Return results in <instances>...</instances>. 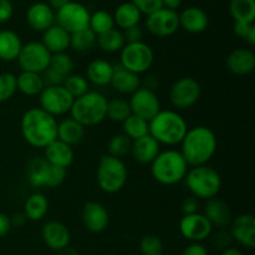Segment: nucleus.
Masks as SVG:
<instances>
[{
	"label": "nucleus",
	"instance_id": "nucleus-58",
	"mask_svg": "<svg viewBox=\"0 0 255 255\" xmlns=\"http://www.w3.org/2000/svg\"><path fill=\"white\" fill-rule=\"evenodd\" d=\"M244 40L248 42L249 46H255V25L251 27V30H249V32L247 34V36L244 37Z\"/></svg>",
	"mask_w": 255,
	"mask_h": 255
},
{
	"label": "nucleus",
	"instance_id": "nucleus-7",
	"mask_svg": "<svg viewBox=\"0 0 255 255\" xmlns=\"http://www.w3.org/2000/svg\"><path fill=\"white\" fill-rule=\"evenodd\" d=\"M127 167L124 159L110 154H104L100 158L96 169V182L99 188L107 194L119 193L127 183Z\"/></svg>",
	"mask_w": 255,
	"mask_h": 255
},
{
	"label": "nucleus",
	"instance_id": "nucleus-29",
	"mask_svg": "<svg viewBox=\"0 0 255 255\" xmlns=\"http://www.w3.org/2000/svg\"><path fill=\"white\" fill-rule=\"evenodd\" d=\"M85 128L71 117H65L57 122V139L71 147L79 144L85 137Z\"/></svg>",
	"mask_w": 255,
	"mask_h": 255
},
{
	"label": "nucleus",
	"instance_id": "nucleus-25",
	"mask_svg": "<svg viewBox=\"0 0 255 255\" xmlns=\"http://www.w3.org/2000/svg\"><path fill=\"white\" fill-rule=\"evenodd\" d=\"M159 152H161V144L151 134L132 141V157L138 163L151 164L153 159L158 156Z\"/></svg>",
	"mask_w": 255,
	"mask_h": 255
},
{
	"label": "nucleus",
	"instance_id": "nucleus-55",
	"mask_svg": "<svg viewBox=\"0 0 255 255\" xmlns=\"http://www.w3.org/2000/svg\"><path fill=\"white\" fill-rule=\"evenodd\" d=\"M10 222H11V227H15V228H22V227L26 224L27 218L22 212H17V213H14L10 217Z\"/></svg>",
	"mask_w": 255,
	"mask_h": 255
},
{
	"label": "nucleus",
	"instance_id": "nucleus-15",
	"mask_svg": "<svg viewBox=\"0 0 255 255\" xmlns=\"http://www.w3.org/2000/svg\"><path fill=\"white\" fill-rule=\"evenodd\" d=\"M179 232L182 237L192 243H202L213 233V227L202 213L182 217L179 222Z\"/></svg>",
	"mask_w": 255,
	"mask_h": 255
},
{
	"label": "nucleus",
	"instance_id": "nucleus-11",
	"mask_svg": "<svg viewBox=\"0 0 255 255\" xmlns=\"http://www.w3.org/2000/svg\"><path fill=\"white\" fill-rule=\"evenodd\" d=\"M74 97L66 91L64 86H45L41 94L39 95L40 109L52 117H61L70 114Z\"/></svg>",
	"mask_w": 255,
	"mask_h": 255
},
{
	"label": "nucleus",
	"instance_id": "nucleus-60",
	"mask_svg": "<svg viewBox=\"0 0 255 255\" xmlns=\"http://www.w3.org/2000/svg\"><path fill=\"white\" fill-rule=\"evenodd\" d=\"M221 255H243L241 251H239L238 248H233V247H229V248L224 249L223 252H222Z\"/></svg>",
	"mask_w": 255,
	"mask_h": 255
},
{
	"label": "nucleus",
	"instance_id": "nucleus-37",
	"mask_svg": "<svg viewBox=\"0 0 255 255\" xmlns=\"http://www.w3.org/2000/svg\"><path fill=\"white\" fill-rule=\"evenodd\" d=\"M114 16H112L111 12H109L107 10H96V11L92 12L91 16H90L89 29L92 30L96 36L97 35H101L104 34V32L109 31V30L114 29Z\"/></svg>",
	"mask_w": 255,
	"mask_h": 255
},
{
	"label": "nucleus",
	"instance_id": "nucleus-57",
	"mask_svg": "<svg viewBox=\"0 0 255 255\" xmlns=\"http://www.w3.org/2000/svg\"><path fill=\"white\" fill-rule=\"evenodd\" d=\"M47 4L50 5V6L52 7V9L54 10H59V9H61L62 6H64V5H66L67 2L69 1H71V0H47Z\"/></svg>",
	"mask_w": 255,
	"mask_h": 255
},
{
	"label": "nucleus",
	"instance_id": "nucleus-46",
	"mask_svg": "<svg viewBox=\"0 0 255 255\" xmlns=\"http://www.w3.org/2000/svg\"><path fill=\"white\" fill-rule=\"evenodd\" d=\"M131 2L146 16L163 7L162 0H131Z\"/></svg>",
	"mask_w": 255,
	"mask_h": 255
},
{
	"label": "nucleus",
	"instance_id": "nucleus-23",
	"mask_svg": "<svg viewBox=\"0 0 255 255\" xmlns=\"http://www.w3.org/2000/svg\"><path fill=\"white\" fill-rule=\"evenodd\" d=\"M110 85L115 91L122 95H132L142 86L139 75L128 71L120 64L114 65V75Z\"/></svg>",
	"mask_w": 255,
	"mask_h": 255
},
{
	"label": "nucleus",
	"instance_id": "nucleus-24",
	"mask_svg": "<svg viewBox=\"0 0 255 255\" xmlns=\"http://www.w3.org/2000/svg\"><path fill=\"white\" fill-rule=\"evenodd\" d=\"M44 149V158L46 159L50 166L61 167V168L67 169L74 162L75 153L72 147L59 141V139H55L52 143H50Z\"/></svg>",
	"mask_w": 255,
	"mask_h": 255
},
{
	"label": "nucleus",
	"instance_id": "nucleus-35",
	"mask_svg": "<svg viewBox=\"0 0 255 255\" xmlns=\"http://www.w3.org/2000/svg\"><path fill=\"white\" fill-rule=\"evenodd\" d=\"M96 45L102 51L114 54V52L121 51L126 42H125V37L121 30L114 27V29L104 32V34L97 35Z\"/></svg>",
	"mask_w": 255,
	"mask_h": 255
},
{
	"label": "nucleus",
	"instance_id": "nucleus-40",
	"mask_svg": "<svg viewBox=\"0 0 255 255\" xmlns=\"http://www.w3.org/2000/svg\"><path fill=\"white\" fill-rule=\"evenodd\" d=\"M132 148V139H129L126 134L117 133L111 137L109 141V146H107V151H109L110 156L116 157V158L122 159L126 157L127 154L131 153Z\"/></svg>",
	"mask_w": 255,
	"mask_h": 255
},
{
	"label": "nucleus",
	"instance_id": "nucleus-59",
	"mask_svg": "<svg viewBox=\"0 0 255 255\" xmlns=\"http://www.w3.org/2000/svg\"><path fill=\"white\" fill-rule=\"evenodd\" d=\"M55 255H80L79 252L75 248H71V247H66V248L61 249V251H57Z\"/></svg>",
	"mask_w": 255,
	"mask_h": 255
},
{
	"label": "nucleus",
	"instance_id": "nucleus-14",
	"mask_svg": "<svg viewBox=\"0 0 255 255\" xmlns=\"http://www.w3.org/2000/svg\"><path fill=\"white\" fill-rule=\"evenodd\" d=\"M146 29L149 34L157 37H168L176 34L179 29L178 12L161 7L146 16Z\"/></svg>",
	"mask_w": 255,
	"mask_h": 255
},
{
	"label": "nucleus",
	"instance_id": "nucleus-22",
	"mask_svg": "<svg viewBox=\"0 0 255 255\" xmlns=\"http://www.w3.org/2000/svg\"><path fill=\"white\" fill-rule=\"evenodd\" d=\"M203 216L208 219L213 228L217 227L219 229H226L233 221L232 211L228 204L217 197L206 201Z\"/></svg>",
	"mask_w": 255,
	"mask_h": 255
},
{
	"label": "nucleus",
	"instance_id": "nucleus-54",
	"mask_svg": "<svg viewBox=\"0 0 255 255\" xmlns=\"http://www.w3.org/2000/svg\"><path fill=\"white\" fill-rule=\"evenodd\" d=\"M253 25L254 24H248V22L236 21V22H234V26H233L234 34H236L238 37H242V39H244Z\"/></svg>",
	"mask_w": 255,
	"mask_h": 255
},
{
	"label": "nucleus",
	"instance_id": "nucleus-33",
	"mask_svg": "<svg viewBox=\"0 0 255 255\" xmlns=\"http://www.w3.org/2000/svg\"><path fill=\"white\" fill-rule=\"evenodd\" d=\"M17 91L29 97L39 96L42 90L45 89L44 79L40 74L35 72L21 71L16 76Z\"/></svg>",
	"mask_w": 255,
	"mask_h": 255
},
{
	"label": "nucleus",
	"instance_id": "nucleus-18",
	"mask_svg": "<svg viewBox=\"0 0 255 255\" xmlns=\"http://www.w3.org/2000/svg\"><path fill=\"white\" fill-rule=\"evenodd\" d=\"M41 238L47 248L57 252L70 246L71 233L64 223L57 221H49L41 229Z\"/></svg>",
	"mask_w": 255,
	"mask_h": 255
},
{
	"label": "nucleus",
	"instance_id": "nucleus-36",
	"mask_svg": "<svg viewBox=\"0 0 255 255\" xmlns=\"http://www.w3.org/2000/svg\"><path fill=\"white\" fill-rule=\"evenodd\" d=\"M122 133L126 134L132 141L141 138L143 136H147L149 133L148 122L134 116V115H129L122 122Z\"/></svg>",
	"mask_w": 255,
	"mask_h": 255
},
{
	"label": "nucleus",
	"instance_id": "nucleus-13",
	"mask_svg": "<svg viewBox=\"0 0 255 255\" xmlns=\"http://www.w3.org/2000/svg\"><path fill=\"white\" fill-rule=\"evenodd\" d=\"M129 107L134 116L149 122L162 110L161 101L156 91L141 86L129 97Z\"/></svg>",
	"mask_w": 255,
	"mask_h": 255
},
{
	"label": "nucleus",
	"instance_id": "nucleus-2",
	"mask_svg": "<svg viewBox=\"0 0 255 255\" xmlns=\"http://www.w3.org/2000/svg\"><path fill=\"white\" fill-rule=\"evenodd\" d=\"M181 153L188 167L204 166L216 154L217 136L207 126H196L188 128L183 141L181 142Z\"/></svg>",
	"mask_w": 255,
	"mask_h": 255
},
{
	"label": "nucleus",
	"instance_id": "nucleus-1",
	"mask_svg": "<svg viewBox=\"0 0 255 255\" xmlns=\"http://www.w3.org/2000/svg\"><path fill=\"white\" fill-rule=\"evenodd\" d=\"M22 138L34 148H46L57 139V121L40 107L26 110L20 122Z\"/></svg>",
	"mask_w": 255,
	"mask_h": 255
},
{
	"label": "nucleus",
	"instance_id": "nucleus-21",
	"mask_svg": "<svg viewBox=\"0 0 255 255\" xmlns=\"http://www.w3.org/2000/svg\"><path fill=\"white\" fill-rule=\"evenodd\" d=\"M179 27L189 34H201L209 25L208 14L202 7L188 6L178 14Z\"/></svg>",
	"mask_w": 255,
	"mask_h": 255
},
{
	"label": "nucleus",
	"instance_id": "nucleus-20",
	"mask_svg": "<svg viewBox=\"0 0 255 255\" xmlns=\"http://www.w3.org/2000/svg\"><path fill=\"white\" fill-rule=\"evenodd\" d=\"M226 65L229 72L233 75L247 76L252 74L255 69V54L253 50L239 47L229 52L226 59Z\"/></svg>",
	"mask_w": 255,
	"mask_h": 255
},
{
	"label": "nucleus",
	"instance_id": "nucleus-56",
	"mask_svg": "<svg viewBox=\"0 0 255 255\" xmlns=\"http://www.w3.org/2000/svg\"><path fill=\"white\" fill-rule=\"evenodd\" d=\"M182 1L183 0H162V4H163V7H166V9L174 10L176 11L182 5Z\"/></svg>",
	"mask_w": 255,
	"mask_h": 255
},
{
	"label": "nucleus",
	"instance_id": "nucleus-31",
	"mask_svg": "<svg viewBox=\"0 0 255 255\" xmlns=\"http://www.w3.org/2000/svg\"><path fill=\"white\" fill-rule=\"evenodd\" d=\"M112 16H114L115 25L119 29L126 30L128 27L138 25L141 21L142 14L131 1H126L116 7Z\"/></svg>",
	"mask_w": 255,
	"mask_h": 255
},
{
	"label": "nucleus",
	"instance_id": "nucleus-19",
	"mask_svg": "<svg viewBox=\"0 0 255 255\" xmlns=\"http://www.w3.org/2000/svg\"><path fill=\"white\" fill-rule=\"evenodd\" d=\"M26 22L34 31L44 32L55 24V10L46 2H34L26 11Z\"/></svg>",
	"mask_w": 255,
	"mask_h": 255
},
{
	"label": "nucleus",
	"instance_id": "nucleus-9",
	"mask_svg": "<svg viewBox=\"0 0 255 255\" xmlns=\"http://www.w3.org/2000/svg\"><path fill=\"white\" fill-rule=\"evenodd\" d=\"M202 86L196 79L184 76L172 84L168 99L176 111H186L192 109L201 100Z\"/></svg>",
	"mask_w": 255,
	"mask_h": 255
},
{
	"label": "nucleus",
	"instance_id": "nucleus-51",
	"mask_svg": "<svg viewBox=\"0 0 255 255\" xmlns=\"http://www.w3.org/2000/svg\"><path fill=\"white\" fill-rule=\"evenodd\" d=\"M14 15V5L10 0H0V24L9 21Z\"/></svg>",
	"mask_w": 255,
	"mask_h": 255
},
{
	"label": "nucleus",
	"instance_id": "nucleus-43",
	"mask_svg": "<svg viewBox=\"0 0 255 255\" xmlns=\"http://www.w3.org/2000/svg\"><path fill=\"white\" fill-rule=\"evenodd\" d=\"M16 76L11 72L0 74V104L6 102L16 94Z\"/></svg>",
	"mask_w": 255,
	"mask_h": 255
},
{
	"label": "nucleus",
	"instance_id": "nucleus-3",
	"mask_svg": "<svg viewBox=\"0 0 255 255\" xmlns=\"http://www.w3.org/2000/svg\"><path fill=\"white\" fill-rule=\"evenodd\" d=\"M149 133L159 144L174 147L181 144L188 131L186 119L176 110H161L148 122Z\"/></svg>",
	"mask_w": 255,
	"mask_h": 255
},
{
	"label": "nucleus",
	"instance_id": "nucleus-26",
	"mask_svg": "<svg viewBox=\"0 0 255 255\" xmlns=\"http://www.w3.org/2000/svg\"><path fill=\"white\" fill-rule=\"evenodd\" d=\"M70 35L71 34H69L61 26L54 24L42 32L41 42L51 55L66 52V50L70 47Z\"/></svg>",
	"mask_w": 255,
	"mask_h": 255
},
{
	"label": "nucleus",
	"instance_id": "nucleus-45",
	"mask_svg": "<svg viewBox=\"0 0 255 255\" xmlns=\"http://www.w3.org/2000/svg\"><path fill=\"white\" fill-rule=\"evenodd\" d=\"M66 169L61 168V167H55L50 166V172H49V179H47L46 188H57V187L61 186L62 183L66 179Z\"/></svg>",
	"mask_w": 255,
	"mask_h": 255
},
{
	"label": "nucleus",
	"instance_id": "nucleus-41",
	"mask_svg": "<svg viewBox=\"0 0 255 255\" xmlns=\"http://www.w3.org/2000/svg\"><path fill=\"white\" fill-rule=\"evenodd\" d=\"M62 86L66 89V91L71 95L74 99L82 96L86 92L90 91V82L87 81L86 77L84 75L79 74H71L65 79L64 85Z\"/></svg>",
	"mask_w": 255,
	"mask_h": 255
},
{
	"label": "nucleus",
	"instance_id": "nucleus-38",
	"mask_svg": "<svg viewBox=\"0 0 255 255\" xmlns=\"http://www.w3.org/2000/svg\"><path fill=\"white\" fill-rule=\"evenodd\" d=\"M97 36L90 29L81 30L70 35V47L76 52L90 51L96 45Z\"/></svg>",
	"mask_w": 255,
	"mask_h": 255
},
{
	"label": "nucleus",
	"instance_id": "nucleus-12",
	"mask_svg": "<svg viewBox=\"0 0 255 255\" xmlns=\"http://www.w3.org/2000/svg\"><path fill=\"white\" fill-rule=\"evenodd\" d=\"M50 60L51 54L41 41H30L22 45L16 61L21 71L41 75L49 67Z\"/></svg>",
	"mask_w": 255,
	"mask_h": 255
},
{
	"label": "nucleus",
	"instance_id": "nucleus-17",
	"mask_svg": "<svg viewBox=\"0 0 255 255\" xmlns=\"http://www.w3.org/2000/svg\"><path fill=\"white\" fill-rule=\"evenodd\" d=\"M233 241L242 247L253 249L255 247V218L253 214H241L231 223Z\"/></svg>",
	"mask_w": 255,
	"mask_h": 255
},
{
	"label": "nucleus",
	"instance_id": "nucleus-52",
	"mask_svg": "<svg viewBox=\"0 0 255 255\" xmlns=\"http://www.w3.org/2000/svg\"><path fill=\"white\" fill-rule=\"evenodd\" d=\"M181 255H208V251L202 243H192L184 248Z\"/></svg>",
	"mask_w": 255,
	"mask_h": 255
},
{
	"label": "nucleus",
	"instance_id": "nucleus-6",
	"mask_svg": "<svg viewBox=\"0 0 255 255\" xmlns=\"http://www.w3.org/2000/svg\"><path fill=\"white\" fill-rule=\"evenodd\" d=\"M186 186L191 196L202 201L216 198L222 188V177L213 167H191L186 174Z\"/></svg>",
	"mask_w": 255,
	"mask_h": 255
},
{
	"label": "nucleus",
	"instance_id": "nucleus-39",
	"mask_svg": "<svg viewBox=\"0 0 255 255\" xmlns=\"http://www.w3.org/2000/svg\"><path fill=\"white\" fill-rule=\"evenodd\" d=\"M129 115H132V112L128 101L124 99H112L107 101L106 119L110 121L122 124Z\"/></svg>",
	"mask_w": 255,
	"mask_h": 255
},
{
	"label": "nucleus",
	"instance_id": "nucleus-50",
	"mask_svg": "<svg viewBox=\"0 0 255 255\" xmlns=\"http://www.w3.org/2000/svg\"><path fill=\"white\" fill-rule=\"evenodd\" d=\"M199 209V202L198 199L194 198L193 196L186 197V198L182 201L181 204V211L183 213V216H189V214L198 213Z\"/></svg>",
	"mask_w": 255,
	"mask_h": 255
},
{
	"label": "nucleus",
	"instance_id": "nucleus-16",
	"mask_svg": "<svg viewBox=\"0 0 255 255\" xmlns=\"http://www.w3.org/2000/svg\"><path fill=\"white\" fill-rule=\"evenodd\" d=\"M81 219L85 228L94 234L105 232L110 224L109 211L100 202H86L82 208Z\"/></svg>",
	"mask_w": 255,
	"mask_h": 255
},
{
	"label": "nucleus",
	"instance_id": "nucleus-47",
	"mask_svg": "<svg viewBox=\"0 0 255 255\" xmlns=\"http://www.w3.org/2000/svg\"><path fill=\"white\" fill-rule=\"evenodd\" d=\"M232 242H233V238H232L231 232L226 231V229H221L213 236V244L216 246V248L221 249V251L229 248Z\"/></svg>",
	"mask_w": 255,
	"mask_h": 255
},
{
	"label": "nucleus",
	"instance_id": "nucleus-10",
	"mask_svg": "<svg viewBox=\"0 0 255 255\" xmlns=\"http://www.w3.org/2000/svg\"><path fill=\"white\" fill-rule=\"evenodd\" d=\"M90 16L91 12L84 4L79 1H69L56 11L55 24L66 30L69 34H74L89 29Z\"/></svg>",
	"mask_w": 255,
	"mask_h": 255
},
{
	"label": "nucleus",
	"instance_id": "nucleus-5",
	"mask_svg": "<svg viewBox=\"0 0 255 255\" xmlns=\"http://www.w3.org/2000/svg\"><path fill=\"white\" fill-rule=\"evenodd\" d=\"M109 100L99 91H89L74 100L70 117L84 127L97 126L106 120Z\"/></svg>",
	"mask_w": 255,
	"mask_h": 255
},
{
	"label": "nucleus",
	"instance_id": "nucleus-4",
	"mask_svg": "<svg viewBox=\"0 0 255 255\" xmlns=\"http://www.w3.org/2000/svg\"><path fill=\"white\" fill-rule=\"evenodd\" d=\"M189 167L179 151H161L151 163V174L162 186H174L184 181Z\"/></svg>",
	"mask_w": 255,
	"mask_h": 255
},
{
	"label": "nucleus",
	"instance_id": "nucleus-28",
	"mask_svg": "<svg viewBox=\"0 0 255 255\" xmlns=\"http://www.w3.org/2000/svg\"><path fill=\"white\" fill-rule=\"evenodd\" d=\"M114 75V65L104 59L92 60L86 67L87 81L94 84L95 86L104 87L110 85Z\"/></svg>",
	"mask_w": 255,
	"mask_h": 255
},
{
	"label": "nucleus",
	"instance_id": "nucleus-32",
	"mask_svg": "<svg viewBox=\"0 0 255 255\" xmlns=\"http://www.w3.org/2000/svg\"><path fill=\"white\" fill-rule=\"evenodd\" d=\"M47 212H49V201L45 197V194L40 193V192H34L25 201L24 212L22 213L26 216L27 221H41V219L45 218Z\"/></svg>",
	"mask_w": 255,
	"mask_h": 255
},
{
	"label": "nucleus",
	"instance_id": "nucleus-8",
	"mask_svg": "<svg viewBox=\"0 0 255 255\" xmlns=\"http://www.w3.org/2000/svg\"><path fill=\"white\" fill-rule=\"evenodd\" d=\"M153 50L143 41L126 44L120 51V65L136 75L148 71L153 65Z\"/></svg>",
	"mask_w": 255,
	"mask_h": 255
},
{
	"label": "nucleus",
	"instance_id": "nucleus-34",
	"mask_svg": "<svg viewBox=\"0 0 255 255\" xmlns=\"http://www.w3.org/2000/svg\"><path fill=\"white\" fill-rule=\"evenodd\" d=\"M229 14L234 22L242 21L254 24L255 20V0H231Z\"/></svg>",
	"mask_w": 255,
	"mask_h": 255
},
{
	"label": "nucleus",
	"instance_id": "nucleus-30",
	"mask_svg": "<svg viewBox=\"0 0 255 255\" xmlns=\"http://www.w3.org/2000/svg\"><path fill=\"white\" fill-rule=\"evenodd\" d=\"M21 37L12 30H0V60L16 61L22 47Z\"/></svg>",
	"mask_w": 255,
	"mask_h": 255
},
{
	"label": "nucleus",
	"instance_id": "nucleus-53",
	"mask_svg": "<svg viewBox=\"0 0 255 255\" xmlns=\"http://www.w3.org/2000/svg\"><path fill=\"white\" fill-rule=\"evenodd\" d=\"M11 222L10 217L5 213H0V238L7 236L11 231Z\"/></svg>",
	"mask_w": 255,
	"mask_h": 255
},
{
	"label": "nucleus",
	"instance_id": "nucleus-48",
	"mask_svg": "<svg viewBox=\"0 0 255 255\" xmlns=\"http://www.w3.org/2000/svg\"><path fill=\"white\" fill-rule=\"evenodd\" d=\"M41 76L42 79H44L45 86H61V85H64L65 79H66V77L57 74L56 71H54V70L50 69V67H47V69L42 72Z\"/></svg>",
	"mask_w": 255,
	"mask_h": 255
},
{
	"label": "nucleus",
	"instance_id": "nucleus-42",
	"mask_svg": "<svg viewBox=\"0 0 255 255\" xmlns=\"http://www.w3.org/2000/svg\"><path fill=\"white\" fill-rule=\"evenodd\" d=\"M74 60L66 52H60V54H52L51 60H50L49 67L56 71L57 74L62 75L64 77H67L72 74L74 70Z\"/></svg>",
	"mask_w": 255,
	"mask_h": 255
},
{
	"label": "nucleus",
	"instance_id": "nucleus-44",
	"mask_svg": "<svg viewBox=\"0 0 255 255\" xmlns=\"http://www.w3.org/2000/svg\"><path fill=\"white\" fill-rule=\"evenodd\" d=\"M142 255H163V242L156 234H147L139 242Z\"/></svg>",
	"mask_w": 255,
	"mask_h": 255
},
{
	"label": "nucleus",
	"instance_id": "nucleus-49",
	"mask_svg": "<svg viewBox=\"0 0 255 255\" xmlns=\"http://www.w3.org/2000/svg\"><path fill=\"white\" fill-rule=\"evenodd\" d=\"M122 34H124L125 42H126V44L139 42L142 41V37H143V31H142L139 25H136V26H132V27H128V29L124 30Z\"/></svg>",
	"mask_w": 255,
	"mask_h": 255
},
{
	"label": "nucleus",
	"instance_id": "nucleus-27",
	"mask_svg": "<svg viewBox=\"0 0 255 255\" xmlns=\"http://www.w3.org/2000/svg\"><path fill=\"white\" fill-rule=\"evenodd\" d=\"M50 164L41 156L32 157L26 164V178L32 188H46Z\"/></svg>",
	"mask_w": 255,
	"mask_h": 255
}]
</instances>
